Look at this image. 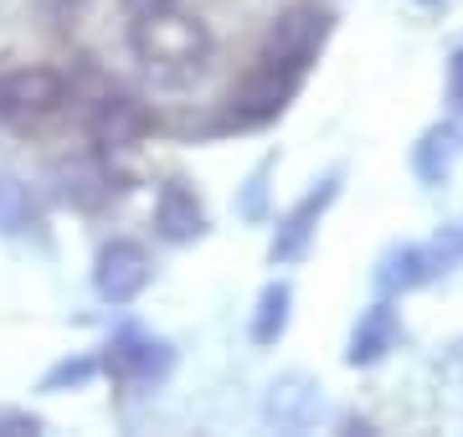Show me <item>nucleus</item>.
<instances>
[{
  "label": "nucleus",
  "instance_id": "nucleus-1",
  "mask_svg": "<svg viewBox=\"0 0 463 437\" xmlns=\"http://www.w3.org/2000/svg\"><path fill=\"white\" fill-rule=\"evenodd\" d=\"M212 26L201 16H185L181 5L175 11H160V16H139L129 26V51L134 62L165 88H181L191 78L206 72L212 62Z\"/></svg>",
  "mask_w": 463,
  "mask_h": 437
},
{
  "label": "nucleus",
  "instance_id": "nucleus-2",
  "mask_svg": "<svg viewBox=\"0 0 463 437\" xmlns=\"http://www.w3.org/2000/svg\"><path fill=\"white\" fill-rule=\"evenodd\" d=\"M298 88H304V72L283 68V62H268V57H258L248 68V78L232 88L227 108H222V135H242V129H263V124H273V118L288 108V103L298 98Z\"/></svg>",
  "mask_w": 463,
  "mask_h": 437
},
{
  "label": "nucleus",
  "instance_id": "nucleus-3",
  "mask_svg": "<svg viewBox=\"0 0 463 437\" xmlns=\"http://www.w3.org/2000/svg\"><path fill=\"white\" fill-rule=\"evenodd\" d=\"M330 36H335V11L330 5H319V0H298V5H288V11H279V16L268 21L258 57L283 62V68H294V72L309 78L315 62L325 57V47H330Z\"/></svg>",
  "mask_w": 463,
  "mask_h": 437
},
{
  "label": "nucleus",
  "instance_id": "nucleus-4",
  "mask_svg": "<svg viewBox=\"0 0 463 437\" xmlns=\"http://www.w3.org/2000/svg\"><path fill=\"white\" fill-rule=\"evenodd\" d=\"M463 257V227H443L428 242H402L376 263V288L381 293H412V288H428L432 278H443L453 263Z\"/></svg>",
  "mask_w": 463,
  "mask_h": 437
},
{
  "label": "nucleus",
  "instance_id": "nucleus-5",
  "mask_svg": "<svg viewBox=\"0 0 463 437\" xmlns=\"http://www.w3.org/2000/svg\"><path fill=\"white\" fill-rule=\"evenodd\" d=\"M340 185H345V170L335 165L325 181H315L279 217V227H273V237H268V263H273V268H288V263H298V257H309L319 227H325V217H330V206L340 201Z\"/></svg>",
  "mask_w": 463,
  "mask_h": 437
},
{
  "label": "nucleus",
  "instance_id": "nucleus-6",
  "mask_svg": "<svg viewBox=\"0 0 463 437\" xmlns=\"http://www.w3.org/2000/svg\"><path fill=\"white\" fill-rule=\"evenodd\" d=\"M99 355H103V376L118 381V386H155V381H165L175 370V345L139 330V324L114 330Z\"/></svg>",
  "mask_w": 463,
  "mask_h": 437
},
{
  "label": "nucleus",
  "instance_id": "nucleus-7",
  "mask_svg": "<svg viewBox=\"0 0 463 437\" xmlns=\"http://www.w3.org/2000/svg\"><path fill=\"white\" fill-rule=\"evenodd\" d=\"M67 103V78L57 68H16L0 78V124H42Z\"/></svg>",
  "mask_w": 463,
  "mask_h": 437
},
{
  "label": "nucleus",
  "instance_id": "nucleus-8",
  "mask_svg": "<svg viewBox=\"0 0 463 437\" xmlns=\"http://www.w3.org/2000/svg\"><path fill=\"white\" fill-rule=\"evenodd\" d=\"M155 284V257L134 237H109L93 257V288L103 303H134Z\"/></svg>",
  "mask_w": 463,
  "mask_h": 437
},
{
  "label": "nucleus",
  "instance_id": "nucleus-9",
  "mask_svg": "<svg viewBox=\"0 0 463 437\" xmlns=\"http://www.w3.org/2000/svg\"><path fill=\"white\" fill-rule=\"evenodd\" d=\"M88 129V144L103 154H124L134 144H145L149 129H155V114H149L145 103L134 98V93H103L83 118Z\"/></svg>",
  "mask_w": 463,
  "mask_h": 437
},
{
  "label": "nucleus",
  "instance_id": "nucleus-10",
  "mask_svg": "<svg viewBox=\"0 0 463 437\" xmlns=\"http://www.w3.org/2000/svg\"><path fill=\"white\" fill-rule=\"evenodd\" d=\"M206 232H212V217H206L201 191L185 175H165L160 191H155V237L165 247H191Z\"/></svg>",
  "mask_w": 463,
  "mask_h": 437
},
{
  "label": "nucleus",
  "instance_id": "nucleus-11",
  "mask_svg": "<svg viewBox=\"0 0 463 437\" xmlns=\"http://www.w3.org/2000/svg\"><path fill=\"white\" fill-rule=\"evenodd\" d=\"M319 402H325V386L309 370H283L263 396V422L273 432H304L319 422Z\"/></svg>",
  "mask_w": 463,
  "mask_h": 437
},
{
  "label": "nucleus",
  "instance_id": "nucleus-12",
  "mask_svg": "<svg viewBox=\"0 0 463 437\" xmlns=\"http://www.w3.org/2000/svg\"><path fill=\"white\" fill-rule=\"evenodd\" d=\"M397 339H402V314H397V303H392V293H381V299L365 303L361 314H355V324H350L345 366H350V370L381 366L386 355L397 350Z\"/></svg>",
  "mask_w": 463,
  "mask_h": 437
},
{
  "label": "nucleus",
  "instance_id": "nucleus-13",
  "mask_svg": "<svg viewBox=\"0 0 463 437\" xmlns=\"http://www.w3.org/2000/svg\"><path fill=\"white\" fill-rule=\"evenodd\" d=\"M57 181H62V185H57V196H62L67 206H83V211H93V206L114 201V196H124V191H129V181L109 165V154H103V150L57 165Z\"/></svg>",
  "mask_w": 463,
  "mask_h": 437
},
{
  "label": "nucleus",
  "instance_id": "nucleus-14",
  "mask_svg": "<svg viewBox=\"0 0 463 437\" xmlns=\"http://www.w3.org/2000/svg\"><path fill=\"white\" fill-rule=\"evenodd\" d=\"M458 150H463V139H458V124H453V118L428 124V129L417 135V144H412V175H417V185H422V191L448 185Z\"/></svg>",
  "mask_w": 463,
  "mask_h": 437
},
{
  "label": "nucleus",
  "instance_id": "nucleus-15",
  "mask_svg": "<svg viewBox=\"0 0 463 437\" xmlns=\"http://www.w3.org/2000/svg\"><path fill=\"white\" fill-rule=\"evenodd\" d=\"M294 324V284L288 278H273V284L258 288V303H252V320H248V339L258 350H273Z\"/></svg>",
  "mask_w": 463,
  "mask_h": 437
},
{
  "label": "nucleus",
  "instance_id": "nucleus-16",
  "mask_svg": "<svg viewBox=\"0 0 463 437\" xmlns=\"http://www.w3.org/2000/svg\"><path fill=\"white\" fill-rule=\"evenodd\" d=\"M36 227V201L26 181L11 175V170H0V237H21Z\"/></svg>",
  "mask_w": 463,
  "mask_h": 437
},
{
  "label": "nucleus",
  "instance_id": "nucleus-17",
  "mask_svg": "<svg viewBox=\"0 0 463 437\" xmlns=\"http://www.w3.org/2000/svg\"><path fill=\"white\" fill-rule=\"evenodd\" d=\"M93 376H103V355L78 350V355H67V360H57V366L42 376V386L36 391H47V396H57V391H78V386H88Z\"/></svg>",
  "mask_w": 463,
  "mask_h": 437
},
{
  "label": "nucleus",
  "instance_id": "nucleus-18",
  "mask_svg": "<svg viewBox=\"0 0 463 437\" xmlns=\"http://www.w3.org/2000/svg\"><path fill=\"white\" fill-rule=\"evenodd\" d=\"M273 170H279V154H263L258 165H252V175L242 181V196H237V217L242 221H268V196H273Z\"/></svg>",
  "mask_w": 463,
  "mask_h": 437
},
{
  "label": "nucleus",
  "instance_id": "nucleus-19",
  "mask_svg": "<svg viewBox=\"0 0 463 437\" xmlns=\"http://www.w3.org/2000/svg\"><path fill=\"white\" fill-rule=\"evenodd\" d=\"M36 432H42V417H36V412L0 406V437H36Z\"/></svg>",
  "mask_w": 463,
  "mask_h": 437
},
{
  "label": "nucleus",
  "instance_id": "nucleus-20",
  "mask_svg": "<svg viewBox=\"0 0 463 437\" xmlns=\"http://www.w3.org/2000/svg\"><path fill=\"white\" fill-rule=\"evenodd\" d=\"M124 5V16L129 21H139V16H160V11H175L181 0H118Z\"/></svg>",
  "mask_w": 463,
  "mask_h": 437
},
{
  "label": "nucleus",
  "instance_id": "nucleus-21",
  "mask_svg": "<svg viewBox=\"0 0 463 437\" xmlns=\"http://www.w3.org/2000/svg\"><path fill=\"white\" fill-rule=\"evenodd\" d=\"M448 98L463 108V47H453V57H448Z\"/></svg>",
  "mask_w": 463,
  "mask_h": 437
},
{
  "label": "nucleus",
  "instance_id": "nucleus-22",
  "mask_svg": "<svg viewBox=\"0 0 463 437\" xmlns=\"http://www.w3.org/2000/svg\"><path fill=\"white\" fill-rule=\"evenodd\" d=\"M453 124H458V139H463V114H458V118H453Z\"/></svg>",
  "mask_w": 463,
  "mask_h": 437
},
{
  "label": "nucleus",
  "instance_id": "nucleus-23",
  "mask_svg": "<svg viewBox=\"0 0 463 437\" xmlns=\"http://www.w3.org/2000/svg\"><path fill=\"white\" fill-rule=\"evenodd\" d=\"M422 5H438V0H422Z\"/></svg>",
  "mask_w": 463,
  "mask_h": 437
}]
</instances>
